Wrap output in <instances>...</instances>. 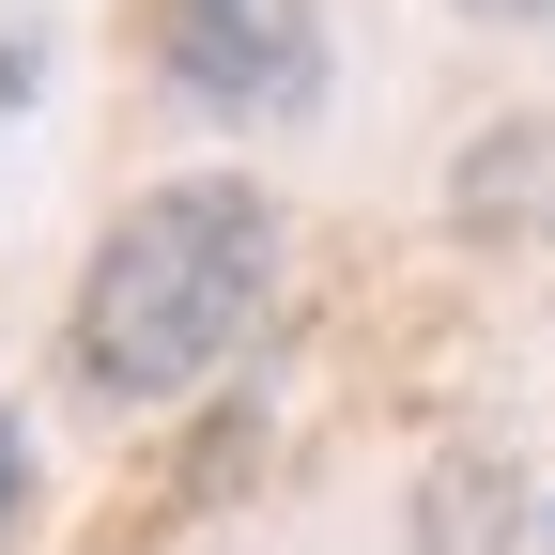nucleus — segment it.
Here are the masks:
<instances>
[{
    "mask_svg": "<svg viewBox=\"0 0 555 555\" xmlns=\"http://www.w3.org/2000/svg\"><path fill=\"white\" fill-rule=\"evenodd\" d=\"M262 294H278V201L247 170H170L93 232L78 294H62V371L108 416H155L247 356Z\"/></svg>",
    "mask_w": 555,
    "mask_h": 555,
    "instance_id": "1",
    "label": "nucleus"
},
{
    "mask_svg": "<svg viewBox=\"0 0 555 555\" xmlns=\"http://www.w3.org/2000/svg\"><path fill=\"white\" fill-rule=\"evenodd\" d=\"M139 47H155L170 93H201V108H294L309 62H324L309 0H139Z\"/></svg>",
    "mask_w": 555,
    "mask_h": 555,
    "instance_id": "2",
    "label": "nucleus"
},
{
    "mask_svg": "<svg viewBox=\"0 0 555 555\" xmlns=\"http://www.w3.org/2000/svg\"><path fill=\"white\" fill-rule=\"evenodd\" d=\"M416 555H525V463L494 433L416 463Z\"/></svg>",
    "mask_w": 555,
    "mask_h": 555,
    "instance_id": "3",
    "label": "nucleus"
},
{
    "mask_svg": "<svg viewBox=\"0 0 555 555\" xmlns=\"http://www.w3.org/2000/svg\"><path fill=\"white\" fill-rule=\"evenodd\" d=\"M540 170H555V139H478V155H463V232L540 217Z\"/></svg>",
    "mask_w": 555,
    "mask_h": 555,
    "instance_id": "4",
    "label": "nucleus"
},
{
    "mask_svg": "<svg viewBox=\"0 0 555 555\" xmlns=\"http://www.w3.org/2000/svg\"><path fill=\"white\" fill-rule=\"evenodd\" d=\"M31 78H47V47H31V31H0V124L31 108Z\"/></svg>",
    "mask_w": 555,
    "mask_h": 555,
    "instance_id": "5",
    "label": "nucleus"
},
{
    "mask_svg": "<svg viewBox=\"0 0 555 555\" xmlns=\"http://www.w3.org/2000/svg\"><path fill=\"white\" fill-rule=\"evenodd\" d=\"M16 494H31V433L0 416V509H16Z\"/></svg>",
    "mask_w": 555,
    "mask_h": 555,
    "instance_id": "6",
    "label": "nucleus"
},
{
    "mask_svg": "<svg viewBox=\"0 0 555 555\" xmlns=\"http://www.w3.org/2000/svg\"><path fill=\"white\" fill-rule=\"evenodd\" d=\"M463 16H478V31H525V16H555V0H463Z\"/></svg>",
    "mask_w": 555,
    "mask_h": 555,
    "instance_id": "7",
    "label": "nucleus"
}]
</instances>
